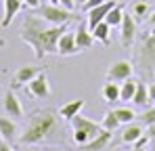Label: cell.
Segmentation results:
<instances>
[{"label":"cell","mask_w":155,"mask_h":151,"mask_svg":"<svg viewBox=\"0 0 155 151\" xmlns=\"http://www.w3.org/2000/svg\"><path fill=\"white\" fill-rule=\"evenodd\" d=\"M67 32V23L52 25L40 15H25L21 23V40L34 49L36 59H44V55H59V38Z\"/></svg>","instance_id":"obj_1"},{"label":"cell","mask_w":155,"mask_h":151,"mask_svg":"<svg viewBox=\"0 0 155 151\" xmlns=\"http://www.w3.org/2000/svg\"><path fill=\"white\" fill-rule=\"evenodd\" d=\"M59 128V118L52 109H44V111H36L29 120V124L25 126L23 134L19 136L21 145H36L42 143L44 139H48L52 132H57Z\"/></svg>","instance_id":"obj_2"},{"label":"cell","mask_w":155,"mask_h":151,"mask_svg":"<svg viewBox=\"0 0 155 151\" xmlns=\"http://www.w3.org/2000/svg\"><path fill=\"white\" fill-rule=\"evenodd\" d=\"M71 124H74V143L78 147H84L86 143H90L103 130L101 124H97L94 120H90V118H86L82 113H78L76 118L71 120Z\"/></svg>","instance_id":"obj_3"},{"label":"cell","mask_w":155,"mask_h":151,"mask_svg":"<svg viewBox=\"0 0 155 151\" xmlns=\"http://www.w3.org/2000/svg\"><path fill=\"white\" fill-rule=\"evenodd\" d=\"M136 63L143 72L147 74H155V32L147 34L143 38L140 50L136 52Z\"/></svg>","instance_id":"obj_4"},{"label":"cell","mask_w":155,"mask_h":151,"mask_svg":"<svg viewBox=\"0 0 155 151\" xmlns=\"http://www.w3.org/2000/svg\"><path fill=\"white\" fill-rule=\"evenodd\" d=\"M44 21H48L52 25H63L69 23L71 19V11L61 6V4H46V6H40V13H38Z\"/></svg>","instance_id":"obj_5"},{"label":"cell","mask_w":155,"mask_h":151,"mask_svg":"<svg viewBox=\"0 0 155 151\" xmlns=\"http://www.w3.org/2000/svg\"><path fill=\"white\" fill-rule=\"evenodd\" d=\"M27 92L34 97V99H48L51 97V84H48V78H46V74H40L36 76L31 82H27Z\"/></svg>","instance_id":"obj_6"},{"label":"cell","mask_w":155,"mask_h":151,"mask_svg":"<svg viewBox=\"0 0 155 151\" xmlns=\"http://www.w3.org/2000/svg\"><path fill=\"white\" fill-rule=\"evenodd\" d=\"M132 72H134L132 63L126 61V59H120V61H115V63L109 65V69H107V80H111V82H124V80L132 78Z\"/></svg>","instance_id":"obj_7"},{"label":"cell","mask_w":155,"mask_h":151,"mask_svg":"<svg viewBox=\"0 0 155 151\" xmlns=\"http://www.w3.org/2000/svg\"><path fill=\"white\" fill-rule=\"evenodd\" d=\"M113 6H115V0H105L103 4H99V6H94V8L86 11V23H88V27H90V32L101 23V21H105L107 13H109Z\"/></svg>","instance_id":"obj_8"},{"label":"cell","mask_w":155,"mask_h":151,"mask_svg":"<svg viewBox=\"0 0 155 151\" xmlns=\"http://www.w3.org/2000/svg\"><path fill=\"white\" fill-rule=\"evenodd\" d=\"M134 36H136V21L132 15H126L124 13V19L120 23V38H122V44L124 46H130L134 42Z\"/></svg>","instance_id":"obj_9"},{"label":"cell","mask_w":155,"mask_h":151,"mask_svg":"<svg viewBox=\"0 0 155 151\" xmlns=\"http://www.w3.org/2000/svg\"><path fill=\"white\" fill-rule=\"evenodd\" d=\"M2 109H4V113H6V116H11V118H21V116H23L21 101L17 99V95H15L13 90H6V92H4Z\"/></svg>","instance_id":"obj_10"},{"label":"cell","mask_w":155,"mask_h":151,"mask_svg":"<svg viewBox=\"0 0 155 151\" xmlns=\"http://www.w3.org/2000/svg\"><path fill=\"white\" fill-rule=\"evenodd\" d=\"M80 52L76 44V32H65L61 38H59V55H76Z\"/></svg>","instance_id":"obj_11"},{"label":"cell","mask_w":155,"mask_h":151,"mask_svg":"<svg viewBox=\"0 0 155 151\" xmlns=\"http://www.w3.org/2000/svg\"><path fill=\"white\" fill-rule=\"evenodd\" d=\"M2 6H4V13H2V27H8L11 21L15 19V15L21 11L23 2H21V0H2Z\"/></svg>","instance_id":"obj_12"},{"label":"cell","mask_w":155,"mask_h":151,"mask_svg":"<svg viewBox=\"0 0 155 151\" xmlns=\"http://www.w3.org/2000/svg\"><path fill=\"white\" fill-rule=\"evenodd\" d=\"M111 143V130H101L90 143H86L84 147H82V151H103L107 145Z\"/></svg>","instance_id":"obj_13"},{"label":"cell","mask_w":155,"mask_h":151,"mask_svg":"<svg viewBox=\"0 0 155 151\" xmlns=\"http://www.w3.org/2000/svg\"><path fill=\"white\" fill-rule=\"evenodd\" d=\"M92 42H94V36H92V32H90L88 23L78 25V29H76V44H78V49H80V50L90 49Z\"/></svg>","instance_id":"obj_14"},{"label":"cell","mask_w":155,"mask_h":151,"mask_svg":"<svg viewBox=\"0 0 155 151\" xmlns=\"http://www.w3.org/2000/svg\"><path fill=\"white\" fill-rule=\"evenodd\" d=\"M38 74H40L38 67H34V65H23V67L17 69V74H15V78H13V86H23V84H27V82H31Z\"/></svg>","instance_id":"obj_15"},{"label":"cell","mask_w":155,"mask_h":151,"mask_svg":"<svg viewBox=\"0 0 155 151\" xmlns=\"http://www.w3.org/2000/svg\"><path fill=\"white\" fill-rule=\"evenodd\" d=\"M17 132H19V128L15 124V120H11V116L8 118H0V136H2V141L13 143L17 139Z\"/></svg>","instance_id":"obj_16"},{"label":"cell","mask_w":155,"mask_h":151,"mask_svg":"<svg viewBox=\"0 0 155 151\" xmlns=\"http://www.w3.org/2000/svg\"><path fill=\"white\" fill-rule=\"evenodd\" d=\"M82 109H84V101L78 99V101H69V103H65L61 109H59V116L63 118V120H67V122H71L74 118H76L78 113H82Z\"/></svg>","instance_id":"obj_17"},{"label":"cell","mask_w":155,"mask_h":151,"mask_svg":"<svg viewBox=\"0 0 155 151\" xmlns=\"http://www.w3.org/2000/svg\"><path fill=\"white\" fill-rule=\"evenodd\" d=\"M143 134H145V132H143V126L130 122V124H126V128L122 130V141H124L126 145H134Z\"/></svg>","instance_id":"obj_18"},{"label":"cell","mask_w":155,"mask_h":151,"mask_svg":"<svg viewBox=\"0 0 155 151\" xmlns=\"http://www.w3.org/2000/svg\"><path fill=\"white\" fill-rule=\"evenodd\" d=\"M149 15H151V8H149V4L145 0H138V2L132 4V17H134L136 23L138 21L145 23V19H149Z\"/></svg>","instance_id":"obj_19"},{"label":"cell","mask_w":155,"mask_h":151,"mask_svg":"<svg viewBox=\"0 0 155 151\" xmlns=\"http://www.w3.org/2000/svg\"><path fill=\"white\" fill-rule=\"evenodd\" d=\"M136 86H138V82L136 80H124V84L120 86V101H132L134 99V92H136Z\"/></svg>","instance_id":"obj_20"},{"label":"cell","mask_w":155,"mask_h":151,"mask_svg":"<svg viewBox=\"0 0 155 151\" xmlns=\"http://www.w3.org/2000/svg\"><path fill=\"white\" fill-rule=\"evenodd\" d=\"M103 99L109 101V103H115V101H120V84H115V82H111V80H107V84L103 86Z\"/></svg>","instance_id":"obj_21"},{"label":"cell","mask_w":155,"mask_h":151,"mask_svg":"<svg viewBox=\"0 0 155 151\" xmlns=\"http://www.w3.org/2000/svg\"><path fill=\"white\" fill-rule=\"evenodd\" d=\"M132 103L136 105V107H145L147 103H151L149 101V86H145L143 82H138V86H136V92H134V99Z\"/></svg>","instance_id":"obj_22"},{"label":"cell","mask_w":155,"mask_h":151,"mask_svg":"<svg viewBox=\"0 0 155 151\" xmlns=\"http://www.w3.org/2000/svg\"><path fill=\"white\" fill-rule=\"evenodd\" d=\"M109 32H111V25L107 23V21H101L92 29V36H94V40H99L103 44H109Z\"/></svg>","instance_id":"obj_23"},{"label":"cell","mask_w":155,"mask_h":151,"mask_svg":"<svg viewBox=\"0 0 155 151\" xmlns=\"http://www.w3.org/2000/svg\"><path fill=\"white\" fill-rule=\"evenodd\" d=\"M122 19H124V8H122V6H117V4H115V6L107 13V17H105V21L111 25V27H120Z\"/></svg>","instance_id":"obj_24"},{"label":"cell","mask_w":155,"mask_h":151,"mask_svg":"<svg viewBox=\"0 0 155 151\" xmlns=\"http://www.w3.org/2000/svg\"><path fill=\"white\" fill-rule=\"evenodd\" d=\"M113 111H115L120 124H130V122L136 120V113H134V109H130V107H117V109H113Z\"/></svg>","instance_id":"obj_25"},{"label":"cell","mask_w":155,"mask_h":151,"mask_svg":"<svg viewBox=\"0 0 155 151\" xmlns=\"http://www.w3.org/2000/svg\"><path fill=\"white\" fill-rule=\"evenodd\" d=\"M120 120H117V116H115V111H107L103 116V122H101V128H105V130H117L120 128Z\"/></svg>","instance_id":"obj_26"},{"label":"cell","mask_w":155,"mask_h":151,"mask_svg":"<svg viewBox=\"0 0 155 151\" xmlns=\"http://www.w3.org/2000/svg\"><path fill=\"white\" fill-rule=\"evenodd\" d=\"M138 120H140V122H143L145 126L155 124V107H149V109H145V111L138 116Z\"/></svg>","instance_id":"obj_27"},{"label":"cell","mask_w":155,"mask_h":151,"mask_svg":"<svg viewBox=\"0 0 155 151\" xmlns=\"http://www.w3.org/2000/svg\"><path fill=\"white\" fill-rule=\"evenodd\" d=\"M105 0H86L84 4H82V8L84 11H90V8H94V6H99V4H103Z\"/></svg>","instance_id":"obj_28"},{"label":"cell","mask_w":155,"mask_h":151,"mask_svg":"<svg viewBox=\"0 0 155 151\" xmlns=\"http://www.w3.org/2000/svg\"><path fill=\"white\" fill-rule=\"evenodd\" d=\"M149 139H151L149 134H143V136H140V139H138V141L134 143V147H147V143H149Z\"/></svg>","instance_id":"obj_29"},{"label":"cell","mask_w":155,"mask_h":151,"mask_svg":"<svg viewBox=\"0 0 155 151\" xmlns=\"http://www.w3.org/2000/svg\"><path fill=\"white\" fill-rule=\"evenodd\" d=\"M23 4L29 8H40L42 6V0H23Z\"/></svg>","instance_id":"obj_30"},{"label":"cell","mask_w":155,"mask_h":151,"mask_svg":"<svg viewBox=\"0 0 155 151\" xmlns=\"http://www.w3.org/2000/svg\"><path fill=\"white\" fill-rule=\"evenodd\" d=\"M59 4H61V6H65V8H69V11H74V8H76V0H59Z\"/></svg>","instance_id":"obj_31"},{"label":"cell","mask_w":155,"mask_h":151,"mask_svg":"<svg viewBox=\"0 0 155 151\" xmlns=\"http://www.w3.org/2000/svg\"><path fill=\"white\" fill-rule=\"evenodd\" d=\"M0 151H13L11 143H8V141H0Z\"/></svg>","instance_id":"obj_32"},{"label":"cell","mask_w":155,"mask_h":151,"mask_svg":"<svg viewBox=\"0 0 155 151\" xmlns=\"http://www.w3.org/2000/svg\"><path fill=\"white\" fill-rule=\"evenodd\" d=\"M149 101H151V103L155 101V82H153V84H149Z\"/></svg>","instance_id":"obj_33"},{"label":"cell","mask_w":155,"mask_h":151,"mask_svg":"<svg viewBox=\"0 0 155 151\" xmlns=\"http://www.w3.org/2000/svg\"><path fill=\"white\" fill-rule=\"evenodd\" d=\"M147 128H149V132H147V134H149V136H151V139H155V124L147 126Z\"/></svg>","instance_id":"obj_34"},{"label":"cell","mask_w":155,"mask_h":151,"mask_svg":"<svg viewBox=\"0 0 155 151\" xmlns=\"http://www.w3.org/2000/svg\"><path fill=\"white\" fill-rule=\"evenodd\" d=\"M149 23L155 27V11H151V15H149Z\"/></svg>","instance_id":"obj_35"},{"label":"cell","mask_w":155,"mask_h":151,"mask_svg":"<svg viewBox=\"0 0 155 151\" xmlns=\"http://www.w3.org/2000/svg\"><path fill=\"white\" fill-rule=\"evenodd\" d=\"M23 151H40V149H36V147H27V149H23Z\"/></svg>","instance_id":"obj_36"},{"label":"cell","mask_w":155,"mask_h":151,"mask_svg":"<svg viewBox=\"0 0 155 151\" xmlns=\"http://www.w3.org/2000/svg\"><path fill=\"white\" fill-rule=\"evenodd\" d=\"M84 2H86V0H76V4H78V6H82Z\"/></svg>","instance_id":"obj_37"},{"label":"cell","mask_w":155,"mask_h":151,"mask_svg":"<svg viewBox=\"0 0 155 151\" xmlns=\"http://www.w3.org/2000/svg\"><path fill=\"white\" fill-rule=\"evenodd\" d=\"M132 151H145V147H134Z\"/></svg>","instance_id":"obj_38"},{"label":"cell","mask_w":155,"mask_h":151,"mask_svg":"<svg viewBox=\"0 0 155 151\" xmlns=\"http://www.w3.org/2000/svg\"><path fill=\"white\" fill-rule=\"evenodd\" d=\"M2 46H4V40H2V38H0V49H2Z\"/></svg>","instance_id":"obj_39"},{"label":"cell","mask_w":155,"mask_h":151,"mask_svg":"<svg viewBox=\"0 0 155 151\" xmlns=\"http://www.w3.org/2000/svg\"><path fill=\"white\" fill-rule=\"evenodd\" d=\"M51 4H59V0H51Z\"/></svg>","instance_id":"obj_40"},{"label":"cell","mask_w":155,"mask_h":151,"mask_svg":"<svg viewBox=\"0 0 155 151\" xmlns=\"http://www.w3.org/2000/svg\"><path fill=\"white\" fill-rule=\"evenodd\" d=\"M42 2H44V0H42Z\"/></svg>","instance_id":"obj_41"},{"label":"cell","mask_w":155,"mask_h":151,"mask_svg":"<svg viewBox=\"0 0 155 151\" xmlns=\"http://www.w3.org/2000/svg\"><path fill=\"white\" fill-rule=\"evenodd\" d=\"M0 139H2V136H0Z\"/></svg>","instance_id":"obj_42"}]
</instances>
